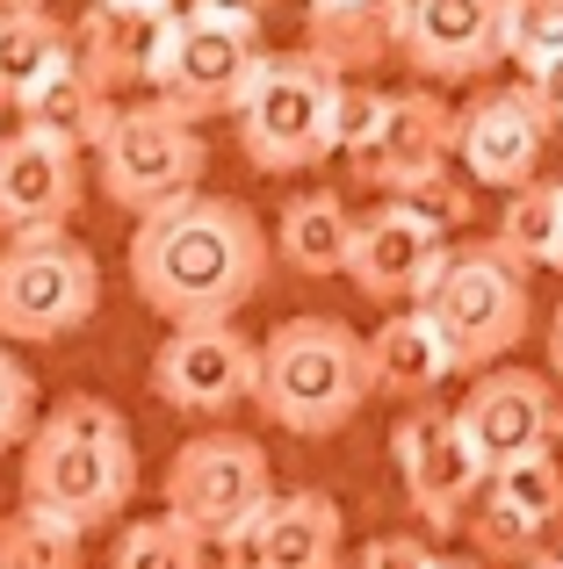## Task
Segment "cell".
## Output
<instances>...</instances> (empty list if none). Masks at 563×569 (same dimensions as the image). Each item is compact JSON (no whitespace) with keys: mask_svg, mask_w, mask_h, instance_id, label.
<instances>
[{"mask_svg":"<svg viewBox=\"0 0 563 569\" xmlns=\"http://www.w3.org/2000/svg\"><path fill=\"white\" fill-rule=\"evenodd\" d=\"M275 267L268 223L231 194H181V202L138 217L130 231V289L167 332L188 325H231L260 296Z\"/></svg>","mask_w":563,"mask_h":569,"instance_id":"cell-1","label":"cell"},{"mask_svg":"<svg viewBox=\"0 0 563 569\" xmlns=\"http://www.w3.org/2000/svg\"><path fill=\"white\" fill-rule=\"evenodd\" d=\"M138 498V440L124 411L87 389L37 411V432L22 440V512H43L87 541L95 527L130 512Z\"/></svg>","mask_w":563,"mask_h":569,"instance_id":"cell-2","label":"cell"},{"mask_svg":"<svg viewBox=\"0 0 563 569\" xmlns=\"http://www.w3.org/2000/svg\"><path fill=\"white\" fill-rule=\"evenodd\" d=\"M362 403H368V361H362V332L347 318L304 310V318H282L260 339L254 411L268 426L296 432V440H333L339 426H354Z\"/></svg>","mask_w":563,"mask_h":569,"instance_id":"cell-3","label":"cell"},{"mask_svg":"<svg viewBox=\"0 0 563 569\" xmlns=\"http://www.w3.org/2000/svg\"><path fill=\"white\" fill-rule=\"evenodd\" d=\"M426 325L441 332L455 376H484V368L513 361V347L535 325V296H527V274L506 267L492 246H448L434 289L419 296Z\"/></svg>","mask_w":563,"mask_h":569,"instance_id":"cell-4","label":"cell"},{"mask_svg":"<svg viewBox=\"0 0 563 569\" xmlns=\"http://www.w3.org/2000/svg\"><path fill=\"white\" fill-rule=\"evenodd\" d=\"M101 310V267L72 231H29L0 246V347H51Z\"/></svg>","mask_w":563,"mask_h":569,"instance_id":"cell-5","label":"cell"},{"mask_svg":"<svg viewBox=\"0 0 563 569\" xmlns=\"http://www.w3.org/2000/svg\"><path fill=\"white\" fill-rule=\"evenodd\" d=\"M167 519L203 548H225L260 505L275 498V469H268V447L254 432H231V426H210L196 440L174 447L167 461Z\"/></svg>","mask_w":563,"mask_h":569,"instance_id":"cell-6","label":"cell"},{"mask_svg":"<svg viewBox=\"0 0 563 569\" xmlns=\"http://www.w3.org/2000/svg\"><path fill=\"white\" fill-rule=\"evenodd\" d=\"M333 72L304 51H268L246 87V101L231 109L239 123V152L260 173H304L325 159V116H333Z\"/></svg>","mask_w":563,"mask_h":569,"instance_id":"cell-7","label":"cell"},{"mask_svg":"<svg viewBox=\"0 0 563 569\" xmlns=\"http://www.w3.org/2000/svg\"><path fill=\"white\" fill-rule=\"evenodd\" d=\"M95 159H101V194L124 217H152V209H167V202L203 188L210 144H203L196 123L167 116L159 101H138V109H116V123H109Z\"/></svg>","mask_w":563,"mask_h":569,"instance_id":"cell-8","label":"cell"},{"mask_svg":"<svg viewBox=\"0 0 563 569\" xmlns=\"http://www.w3.org/2000/svg\"><path fill=\"white\" fill-rule=\"evenodd\" d=\"M260 58H268V43H260L254 22H217V14L181 8V22H174L167 51H159V66H152V101L203 130L210 116H231L246 101Z\"/></svg>","mask_w":563,"mask_h":569,"instance_id":"cell-9","label":"cell"},{"mask_svg":"<svg viewBox=\"0 0 563 569\" xmlns=\"http://www.w3.org/2000/svg\"><path fill=\"white\" fill-rule=\"evenodd\" d=\"M391 461H397V483H405V505L426 533H455L470 512H477L492 469L477 461V447L455 432L448 403H412L391 432Z\"/></svg>","mask_w":563,"mask_h":569,"instance_id":"cell-10","label":"cell"},{"mask_svg":"<svg viewBox=\"0 0 563 569\" xmlns=\"http://www.w3.org/2000/svg\"><path fill=\"white\" fill-rule=\"evenodd\" d=\"M260 389V339L239 325H188L152 353V397L188 418H231Z\"/></svg>","mask_w":563,"mask_h":569,"instance_id":"cell-11","label":"cell"},{"mask_svg":"<svg viewBox=\"0 0 563 569\" xmlns=\"http://www.w3.org/2000/svg\"><path fill=\"white\" fill-rule=\"evenodd\" d=\"M441 260H448V231L426 223L405 202H376L354 217L347 238V281L383 310H419V296L434 289Z\"/></svg>","mask_w":563,"mask_h":569,"instance_id":"cell-12","label":"cell"},{"mask_svg":"<svg viewBox=\"0 0 563 569\" xmlns=\"http://www.w3.org/2000/svg\"><path fill=\"white\" fill-rule=\"evenodd\" d=\"M455 159V109L426 87H405V94H383V123L362 152L347 159L354 181H368L383 202H405L412 188H426L434 173H448Z\"/></svg>","mask_w":563,"mask_h":569,"instance_id":"cell-13","label":"cell"},{"mask_svg":"<svg viewBox=\"0 0 563 569\" xmlns=\"http://www.w3.org/2000/svg\"><path fill=\"white\" fill-rule=\"evenodd\" d=\"M556 382L542 376V368H484V376H470V397L455 403V432H463L470 447H477L484 469H498V461H521L535 455V447L556 440Z\"/></svg>","mask_w":563,"mask_h":569,"instance_id":"cell-14","label":"cell"},{"mask_svg":"<svg viewBox=\"0 0 563 569\" xmlns=\"http://www.w3.org/2000/svg\"><path fill=\"white\" fill-rule=\"evenodd\" d=\"M347 548V512L333 490H275L225 548V569H339Z\"/></svg>","mask_w":563,"mask_h":569,"instance_id":"cell-15","label":"cell"},{"mask_svg":"<svg viewBox=\"0 0 563 569\" xmlns=\"http://www.w3.org/2000/svg\"><path fill=\"white\" fill-rule=\"evenodd\" d=\"M181 8L174 0H87L80 22H72V66L101 87V94H130V87H152V66L167 51Z\"/></svg>","mask_w":563,"mask_h":569,"instance_id":"cell-16","label":"cell"},{"mask_svg":"<svg viewBox=\"0 0 563 569\" xmlns=\"http://www.w3.org/2000/svg\"><path fill=\"white\" fill-rule=\"evenodd\" d=\"M80 202H87V159L72 144L22 123L0 138V231L8 238L66 231L80 217Z\"/></svg>","mask_w":563,"mask_h":569,"instance_id":"cell-17","label":"cell"},{"mask_svg":"<svg viewBox=\"0 0 563 569\" xmlns=\"http://www.w3.org/2000/svg\"><path fill=\"white\" fill-rule=\"evenodd\" d=\"M506 0H397V58L419 80H477L498 66Z\"/></svg>","mask_w":563,"mask_h":569,"instance_id":"cell-18","label":"cell"},{"mask_svg":"<svg viewBox=\"0 0 563 569\" xmlns=\"http://www.w3.org/2000/svg\"><path fill=\"white\" fill-rule=\"evenodd\" d=\"M542 144H550V123L535 116V101L521 87H492L455 116V167L477 188H506V194L527 188L542 167Z\"/></svg>","mask_w":563,"mask_h":569,"instance_id":"cell-19","label":"cell"},{"mask_svg":"<svg viewBox=\"0 0 563 569\" xmlns=\"http://www.w3.org/2000/svg\"><path fill=\"white\" fill-rule=\"evenodd\" d=\"M362 361H368V397L391 403H434V389L455 376L441 332L426 325V310H383L376 332H362Z\"/></svg>","mask_w":563,"mask_h":569,"instance_id":"cell-20","label":"cell"},{"mask_svg":"<svg viewBox=\"0 0 563 569\" xmlns=\"http://www.w3.org/2000/svg\"><path fill=\"white\" fill-rule=\"evenodd\" d=\"M304 58H318L333 80H354V72L397 58V0H310Z\"/></svg>","mask_w":563,"mask_h":569,"instance_id":"cell-21","label":"cell"},{"mask_svg":"<svg viewBox=\"0 0 563 569\" xmlns=\"http://www.w3.org/2000/svg\"><path fill=\"white\" fill-rule=\"evenodd\" d=\"M347 238H354V209L339 202L333 188H310V194H296V202L282 209L268 246H275V260L289 267V274L325 281V274H347Z\"/></svg>","mask_w":563,"mask_h":569,"instance_id":"cell-22","label":"cell"},{"mask_svg":"<svg viewBox=\"0 0 563 569\" xmlns=\"http://www.w3.org/2000/svg\"><path fill=\"white\" fill-rule=\"evenodd\" d=\"M14 116H22V130H43V138L72 144V152L87 159V152H101V138H109L116 101L101 94V87H95V80H87V72L66 58V66H58L51 80H43V87H37V94H29Z\"/></svg>","mask_w":563,"mask_h":569,"instance_id":"cell-23","label":"cell"},{"mask_svg":"<svg viewBox=\"0 0 563 569\" xmlns=\"http://www.w3.org/2000/svg\"><path fill=\"white\" fill-rule=\"evenodd\" d=\"M72 58V29L51 8H0V109H22Z\"/></svg>","mask_w":563,"mask_h":569,"instance_id":"cell-24","label":"cell"},{"mask_svg":"<svg viewBox=\"0 0 563 569\" xmlns=\"http://www.w3.org/2000/svg\"><path fill=\"white\" fill-rule=\"evenodd\" d=\"M506 267L535 274L550 267L563 274V181H527L506 194V217H498V238H484Z\"/></svg>","mask_w":563,"mask_h":569,"instance_id":"cell-25","label":"cell"},{"mask_svg":"<svg viewBox=\"0 0 563 569\" xmlns=\"http://www.w3.org/2000/svg\"><path fill=\"white\" fill-rule=\"evenodd\" d=\"M484 498L506 505L513 519H527L535 533H550L563 519V455L556 447H535V455H521V461H498Z\"/></svg>","mask_w":563,"mask_h":569,"instance_id":"cell-26","label":"cell"},{"mask_svg":"<svg viewBox=\"0 0 563 569\" xmlns=\"http://www.w3.org/2000/svg\"><path fill=\"white\" fill-rule=\"evenodd\" d=\"M0 569H87V556H80V533L72 527L14 505L0 519Z\"/></svg>","mask_w":563,"mask_h":569,"instance_id":"cell-27","label":"cell"},{"mask_svg":"<svg viewBox=\"0 0 563 569\" xmlns=\"http://www.w3.org/2000/svg\"><path fill=\"white\" fill-rule=\"evenodd\" d=\"M498 58H513L521 72L556 66V58H563V0H506Z\"/></svg>","mask_w":563,"mask_h":569,"instance_id":"cell-28","label":"cell"},{"mask_svg":"<svg viewBox=\"0 0 563 569\" xmlns=\"http://www.w3.org/2000/svg\"><path fill=\"white\" fill-rule=\"evenodd\" d=\"M109 569H210V548L188 541L174 519H130V527L116 533Z\"/></svg>","mask_w":563,"mask_h":569,"instance_id":"cell-29","label":"cell"},{"mask_svg":"<svg viewBox=\"0 0 563 569\" xmlns=\"http://www.w3.org/2000/svg\"><path fill=\"white\" fill-rule=\"evenodd\" d=\"M463 533L477 541V562H535L542 556V533L527 527V519H513L506 505L477 498V512L463 519Z\"/></svg>","mask_w":563,"mask_h":569,"instance_id":"cell-30","label":"cell"},{"mask_svg":"<svg viewBox=\"0 0 563 569\" xmlns=\"http://www.w3.org/2000/svg\"><path fill=\"white\" fill-rule=\"evenodd\" d=\"M376 123H383V94L376 87H362V80H339L333 87V116H325V159H354L368 138H376Z\"/></svg>","mask_w":563,"mask_h":569,"instance_id":"cell-31","label":"cell"},{"mask_svg":"<svg viewBox=\"0 0 563 569\" xmlns=\"http://www.w3.org/2000/svg\"><path fill=\"white\" fill-rule=\"evenodd\" d=\"M37 376L22 368V353L0 347V455H22V440L37 432Z\"/></svg>","mask_w":563,"mask_h":569,"instance_id":"cell-32","label":"cell"},{"mask_svg":"<svg viewBox=\"0 0 563 569\" xmlns=\"http://www.w3.org/2000/svg\"><path fill=\"white\" fill-rule=\"evenodd\" d=\"M434 562L441 556L419 541V533H376V541H368L347 569H434Z\"/></svg>","mask_w":563,"mask_h":569,"instance_id":"cell-33","label":"cell"},{"mask_svg":"<svg viewBox=\"0 0 563 569\" xmlns=\"http://www.w3.org/2000/svg\"><path fill=\"white\" fill-rule=\"evenodd\" d=\"M521 94L535 101V116L550 130H563V58H556V66H542V72H521Z\"/></svg>","mask_w":563,"mask_h":569,"instance_id":"cell-34","label":"cell"},{"mask_svg":"<svg viewBox=\"0 0 563 569\" xmlns=\"http://www.w3.org/2000/svg\"><path fill=\"white\" fill-rule=\"evenodd\" d=\"M174 8H188V14H217V22H254V29H260V14H268L275 0H174Z\"/></svg>","mask_w":563,"mask_h":569,"instance_id":"cell-35","label":"cell"},{"mask_svg":"<svg viewBox=\"0 0 563 569\" xmlns=\"http://www.w3.org/2000/svg\"><path fill=\"white\" fill-rule=\"evenodd\" d=\"M550 376H563V303H556V318H550Z\"/></svg>","mask_w":563,"mask_h":569,"instance_id":"cell-36","label":"cell"},{"mask_svg":"<svg viewBox=\"0 0 563 569\" xmlns=\"http://www.w3.org/2000/svg\"><path fill=\"white\" fill-rule=\"evenodd\" d=\"M521 569H563V556H535V562H521Z\"/></svg>","mask_w":563,"mask_h":569,"instance_id":"cell-37","label":"cell"},{"mask_svg":"<svg viewBox=\"0 0 563 569\" xmlns=\"http://www.w3.org/2000/svg\"><path fill=\"white\" fill-rule=\"evenodd\" d=\"M0 8H51V0H0Z\"/></svg>","mask_w":563,"mask_h":569,"instance_id":"cell-38","label":"cell"},{"mask_svg":"<svg viewBox=\"0 0 563 569\" xmlns=\"http://www.w3.org/2000/svg\"><path fill=\"white\" fill-rule=\"evenodd\" d=\"M550 447H556V455H563V403H556V440H550Z\"/></svg>","mask_w":563,"mask_h":569,"instance_id":"cell-39","label":"cell"},{"mask_svg":"<svg viewBox=\"0 0 563 569\" xmlns=\"http://www.w3.org/2000/svg\"><path fill=\"white\" fill-rule=\"evenodd\" d=\"M434 569H484V562H434Z\"/></svg>","mask_w":563,"mask_h":569,"instance_id":"cell-40","label":"cell"}]
</instances>
